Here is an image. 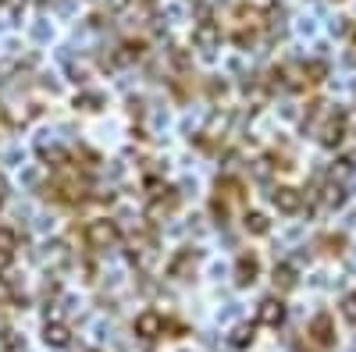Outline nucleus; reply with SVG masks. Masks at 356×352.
<instances>
[{
    "label": "nucleus",
    "instance_id": "obj_5",
    "mask_svg": "<svg viewBox=\"0 0 356 352\" xmlns=\"http://www.w3.org/2000/svg\"><path fill=\"white\" fill-rule=\"evenodd\" d=\"M193 40H196L200 47H214V40H218V25H211V22L200 25L196 33H193Z\"/></svg>",
    "mask_w": 356,
    "mask_h": 352
},
{
    "label": "nucleus",
    "instance_id": "obj_6",
    "mask_svg": "<svg viewBox=\"0 0 356 352\" xmlns=\"http://www.w3.org/2000/svg\"><path fill=\"white\" fill-rule=\"evenodd\" d=\"M314 342H317V345H328V342H332V324H328V317H317V320H314Z\"/></svg>",
    "mask_w": 356,
    "mask_h": 352
},
{
    "label": "nucleus",
    "instance_id": "obj_3",
    "mask_svg": "<svg viewBox=\"0 0 356 352\" xmlns=\"http://www.w3.org/2000/svg\"><path fill=\"white\" fill-rule=\"evenodd\" d=\"M257 320H260V324H267V328H278L282 320H285V306H282L278 299H264V303H260Z\"/></svg>",
    "mask_w": 356,
    "mask_h": 352
},
{
    "label": "nucleus",
    "instance_id": "obj_1",
    "mask_svg": "<svg viewBox=\"0 0 356 352\" xmlns=\"http://www.w3.org/2000/svg\"><path fill=\"white\" fill-rule=\"evenodd\" d=\"M86 235H89V246H93V249H107V246L118 239V228H114L111 221H93Z\"/></svg>",
    "mask_w": 356,
    "mask_h": 352
},
{
    "label": "nucleus",
    "instance_id": "obj_4",
    "mask_svg": "<svg viewBox=\"0 0 356 352\" xmlns=\"http://www.w3.org/2000/svg\"><path fill=\"white\" fill-rule=\"evenodd\" d=\"M275 203H278V210L292 214V210H300V207H303V196L296 192V189H278V192H275Z\"/></svg>",
    "mask_w": 356,
    "mask_h": 352
},
{
    "label": "nucleus",
    "instance_id": "obj_12",
    "mask_svg": "<svg viewBox=\"0 0 356 352\" xmlns=\"http://www.w3.org/2000/svg\"><path fill=\"white\" fill-rule=\"evenodd\" d=\"M8 299H11V288H8L4 278H0V303H8Z\"/></svg>",
    "mask_w": 356,
    "mask_h": 352
},
{
    "label": "nucleus",
    "instance_id": "obj_2",
    "mask_svg": "<svg viewBox=\"0 0 356 352\" xmlns=\"http://www.w3.org/2000/svg\"><path fill=\"white\" fill-rule=\"evenodd\" d=\"M164 331V317L161 313H143V317H136V335H143V338H157Z\"/></svg>",
    "mask_w": 356,
    "mask_h": 352
},
{
    "label": "nucleus",
    "instance_id": "obj_9",
    "mask_svg": "<svg viewBox=\"0 0 356 352\" xmlns=\"http://www.w3.org/2000/svg\"><path fill=\"white\" fill-rule=\"evenodd\" d=\"M253 342V328H235V335H232V345H250Z\"/></svg>",
    "mask_w": 356,
    "mask_h": 352
},
{
    "label": "nucleus",
    "instance_id": "obj_8",
    "mask_svg": "<svg viewBox=\"0 0 356 352\" xmlns=\"http://www.w3.org/2000/svg\"><path fill=\"white\" fill-rule=\"evenodd\" d=\"M253 274H257V260H243L239 263V281L246 285V281H253Z\"/></svg>",
    "mask_w": 356,
    "mask_h": 352
},
{
    "label": "nucleus",
    "instance_id": "obj_11",
    "mask_svg": "<svg viewBox=\"0 0 356 352\" xmlns=\"http://www.w3.org/2000/svg\"><path fill=\"white\" fill-rule=\"evenodd\" d=\"M342 313H346L349 324H356V296H349V299L342 303Z\"/></svg>",
    "mask_w": 356,
    "mask_h": 352
},
{
    "label": "nucleus",
    "instance_id": "obj_7",
    "mask_svg": "<svg viewBox=\"0 0 356 352\" xmlns=\"http://www.w3.org/2000/svg\"><path fill=\"white\" fill-rule=\"evenodd\" d=\"M47 345L65 349V345H68V331H65L61 324H47Z\"/></svg>",
    "mask_w": 356,
    "mask_h": 352
},
{
    "label": "nucleus",
    "instance_id": "obj_10",
    "mask_svg": "<svg viewBox=\"0 0 356 352\" xmlns=\"http://www.w3.org/2000/svg\"><path fill=\"white\" fill-rule=\"evenodd\" d=\"M246 228H253L257 235H264V231H267V221H264V214H250V217H246Z\"/></svg>",
    "mask_w": 356,
    "mask_h": 352
}]
</instances>
